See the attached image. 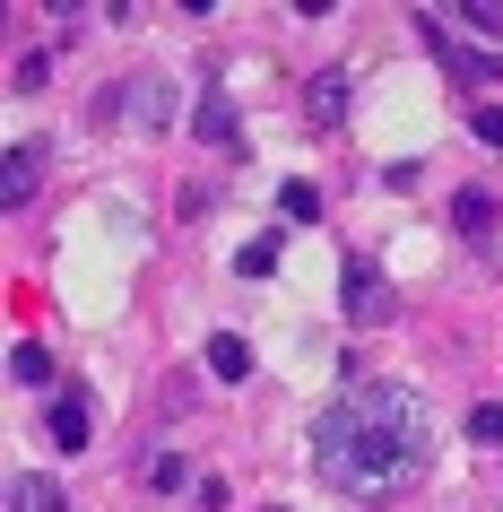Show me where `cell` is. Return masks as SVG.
<instances>
[{"label": "cell", "mask_w": 503, "mask_h": 512, "mask_svg": "<svg viewBox=\"0 0 503 512\" xmlns=\"http://www.w3.org/2000/svg\"><path fill=\"white\" fill-rule=\"evenodd\" d=\"M469 131H477V148H503V105H477Z\"/></svg>", "instance_id": "ffe728a7"}, {"label": "cell", "mask_w": 503, "mask_h": 512, "mask_svg": "<svg viewBox=\"0 0 503 512\" xmlns=\"http://www.w3.org/2000/svg\"><path fill=\"white\" fill-rule=\"evenodd\" d=\"M460 434H469L477 452H503V400H477V408H469V426H460Z\"/></svg>", "instance_id": "5bb4252c"}, {"label": "cell", "mask_w": 503, "mask_h": 512, "mask_svg": "<svg viewBox=\"0 0 503 512\" xmlns=\"http://www.w3.org/2000/svg\"><path fill=\"white\" fill-rule=\"evenodd\" d=\"M278 217H287V226H313V217H321V191L304 183V174H295V183H278Z\"/></svg>", "instance_id": "4fadbf2b"}, {"label": "cell", "mask_w": 503, "mask_h": 512, "mask_svg": "<svg viewBox=\"0 0 503 512\" xmlns=\"http://www.w3.org/2000/svg\"><path fill=\"white\" fill-rule=\"evenodd\" d=\"M417 35H425V53L443 61L451 79L469 87V96H486V87H503V53H469L460 35H451V18L443 9H417Z\"/></svg>", "instance_id": "7a4b0ae2"}, {"label": "cell", "mask_w": 503, "mask_h": 512, "mask_svg": "<svg viewBox=\"0 0 503 512\" xmlns=\"http://www.w3.org/2000/svg\"><path fill=\"white\" fill-rule=\"evenodd\" d=\"M44 79H53V61H44V53H18V70H9V87H18V96H35Z\"/></svg>", "instance_id": "d6986e66"}, {"label": "cell", "mask_w": 503, "mask_h": 512, "mask_svg": "<svg viewBox=\"0 0 503 512\" xmlns=\"http://www.w3.org/2000/svg\"><path fill=\"white\" fill-rule=\"evenodd\" d=\"M9 382H18V391H44V382H53V356L35 348V339H18V348H9Z\"/></svg>", "instance_id": "7c38bea8"}, {"label": "cell", "mask_w": 503, "mask_h": 512, "mask_svg": "<svg viewBox=\"0 0 503 512\" xmlns=\"http://www.w3.org/2000/svg\"><path fill=\"white\" fill-rule=\"evenodd\" d=\"M451 18H460V27H477V35L503 53V9H495V0H469V9H451Z\"/></svg>", "instance_id": "ac0fdd59"}, {"label": "cell", "mask_w": 503, "mask_h": 512, "mask_svg": "<svg viewBox=\"0 0 503 512\" xmlns=\"http://www.w3.org/2000/svg\"><path fill=\"white\" fill-rule=\"evenodd\" d=\"M269 270H278V235H252L235 252V278H269Z\"/></svg>", "instance_id": "e0dca14e"}, {"label": "cell", "mask_w": 503, "mask_h": 512, "mask_svg": "<svg viewBox=\"0 0 503 512\" xmlns=\"http://www.w3.org/2000/svg\"><path fill=\"white\" fill-rule=\"evenodd\" d=\"M53 443L61 452H87V391H61L53 400Z\"/></svg>", "instance_id": "9c48e42d"}, {"label": "cell", "mask_w": 503, "mask_h": 512, "mask_svg": "<svg viewBox=\"0 0 503 512\" xmlns=\"http://www.w3.org/2000/svg\"><path fill=\"white\" fill-rule=\"evenodd\" d=\"M451 226L469 243H495V200H486V191H460V200H451Z\"/></svg>", "instance_id": "30bf717a"}, {"label": "cell", "mask_w": 503, "mask_h": 512, "mask_svg": "<svg viewBox=\"0 0 503 512\" xmlns=\"http://www.w3.org/2000/svg\"><path fill=\"white\" fill-rule=\"evenodd\" d=\"M191 131L209 139V148H243V122H235V96H200V113H191Z\"/></svg>", "instance_id": "52a82bcc"}, {"label": "cell", "mask_w": 503, "mask_h": 512, "mask_svg": "<svg viewBox=\"0 0 503 512\" xmlns=\"http://www.w3.org/2000/svg\"><path fill=\"white\" fill-rule=\"evenodd\" d=\"M9 512H70V495H61V478H44V469H18V478H9Z\"/></svg>", "instance_id": "8992f818"}, {"label": "cell", "mask_w": 503, "mask_h": 512, "mask_svg": "<svg viewBox=\"0 0 503 512\" xmlns=\"http://www.w3.org/2000/svg\"><path fill=\"white\" fill-rule=\"evenodd\" d=\"M339 374L347 382L313 408V469H321V486H339L356 504H391V495H408L434 469L443 426H434V408L417 391L373 382L356 356H347Z\"/></svg>", "instance_id": "6da1fadb"}, {"label": "cell", "mask_w": 503, "mask_h": 512, "mask_svg": "<svg viewBox=\"0 0 503 512\" xmlns=\"http://www.w3.org/2000/svg\"><path fill=\"white\" fill-rule=\"evenodd\" d=\"M0 165H9V174H0V209L18 217V209L35 200V183H44V139H18V148H9Z\"/></svg>", "instance_id": "277c9868"}, {"label": "cell", "mask_w": 503, "mask_h": 512, "mask_svg": "<svg viewBox=\"0 0 503 512\" xmlns=\"http://www.w3.org/2000/svg\"><path fill=\"white\" fill-rule=\"evenodd\" d=\"M131 113L148 122V131H174V87H165V79H139L131 87Z\"/></svg>", "instance_id": "8fae6325"}, {"label": "cell", "mask_w": 503, "mask_h": 512, "mask_svg": "<svg viewBox=\"0 0 503 512\" xmlns=\"http://www.w3.org/2000/svg\"><path fill=\"white\" fill-rule=\"evenodd\" d=\"M209 374L226 382V391H235V382H252V348H243L235 330H217V339H209Z\"/></svg>", "instance_id": "ba28073f"}, {"label": "cell", "mask_w": 503, "mask_h": 512, "mask_svg": "<svg viewBox=\"0 0 503 512\" xmlns=\"http://www.w3.org/2000/svg\"><path fill=\"white\" fill-rule=\"evenodd\" d=\"M339 313L356 330H382L399 313V296H391V278L373 270V261H356V252H347V270H339Z\"/></svg>", "instance_id": "3957f363"}, {"label": "cell", "mask_w": 503, "mask_h": 512, "mask_svg": "<svg viewBox=\"0 0 503 512\" xmlns=\"http://www.w3.org/2000/svg\"><path fill=\"white\" fill-rule=\"evenodd\" d=\"M347 122V70H313L304 79V131H339Z\"/></svg>", "instance_id": "5b68a950"}, {"label": "cell", "mask_w": 503, "mask_h": 512, "mask_svg": "<svg viewBox=\"0 0 503 512\" xmlns=\"http://www.w3.org/2000/svg\"><path fill=\"white\" fill-rule=\"evenodd\" d=\"M269 512H287V504H269Z\"/></svg>", "instance_id": "44dd1931"}, {"label": "cell", "mask_w": 503, "mask_h": 512, "mask_svg": "<svg viewBox=\"0 0 503 512\" xmlns=\"http://www.w3.org/2000/svg\"><path fill=\"white\" fill-rule=\"evenodd\" d=\"M122 113H131V87H96V96H87V131H113Z\"/></svg>", "instance_id": "2e32d148"}, {"label": "cell", "mask_w": 503, "mask_h": 512, "mask_svg": "<svg viewBox=\"0 0 503 512\" xmlns=\"http://www.w3.org/2000/svg\"><path fill=\"white\" fill-rule=\"evenodd\" d=\"M139 478L157 486V495H174V486H183L191 469H183V452H174V443H165V452H148V460H139Z\"/></svg>", "instance_id": "9a60e30c"}]
</instances>
